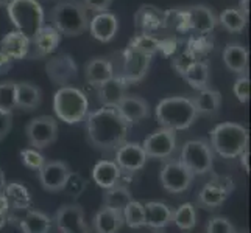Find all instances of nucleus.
I'll return each mask as SVG.
<instances>
[{"mask_svg": "<svg viewBox=\"0 0 251 233\" xmlns=\"http://www.w3.org/2000/svg\"><path fill=\"white\" fill-rule=\"evenodd\" d=\"M5 185H6V179H5V174H3L2 168H0V193H3Z\"/></svg>", "mask_w": 251, "mask_h": 233, "instance_id": "nucleus-50", "label": "nucleus"}, {"mask_svg": "<svg viewBox=\"0 0 251 233\" xmlns=\"http://www.w3.org/2000/svg\"><path fill=\"white\" fill-rule=\"evenodd\" d=\"M86 188H88V180H86L80 174V172L72 171L71 176H69L67 180H66L63 193H66L67 196H71V197H74V199H76V197H80L86 191Z\"/></svg>", "mask_w": 251, "mask_h": 233, "instance_id": "nucleus-40", "label": "nucleus"}, {"mask_svg": "<svg viewBox=\"0 0 251 233\" xmlns=\"http://www.w3.org/2000/svg\"><path fill=\"white\" fill-rule=\"evenodd\" d=\"M194 174L179 160H166L161 168V184L169 193H183L192 185Z\"/></svg>", "mask_w": 251, "mask_h": 233, "instance_id": "nucleus-13", "label": "nucleus"}, {"mask_svg": "<svg viewBox=\"0 0 251 233\" xmlns=\"http://www.w3.org/2000/svg\"><path fill=\"white\" fill-rule=\"evenodd\" d=\"M156 120L161 127H167L172 131H184L192 126L198 114L190 97H167L158 103Z\"/></svg>", "mask_w": 251, "mask_h": 233, "instance_id": "nucleus-3", "label": "nucleus"}, {"mask_svg": "<svg viewBox=\"0 0 251 233\" xmlns=\"http://www.w3.org/2000/svg\"><path fill=\"white\" fill-rule=\"evenodd\" d=\"M151 56L141 53L131 47H126L122 51V58H120V73L124 80L131 84V83H139L142 81L147 72L150 68Z\"/></svg>", "mask_w": 251, "mask_h": 233, "instance_id": "nucleus-12", "label": "nucleus"}, {"mask_svg": "<svg viewBox=\"0 0 251 233\" xmlns=\"http://www.w3.org/2000/svg\"><path fill=\"white\" fill-rule=\"evenodd\" d=\"M81 2L86 6V10H91L99 14V13H106L114 0H81Z\"/></svg>", "mask_w": 251, "mask_h": 233, "instance_id": "nucleus-44", "label": "nucleus"}, {"mask_svg": "<svg viewBox=\"0 0 251 233\" xmlns=\"http://www.w3.org/2000/svg\"><path fill=\"white\" fill-rule=\"evenodd\" d=\"M124 224L125 222L122 212L108 209V207H101L94 216L95 233H119L120 229L124 227Z\"/></svg>", "mask_w": 251, "mask_h": 233, "instance_id": "nucleus-28", "label": "nucleus"}, {"mask_svg": "<svg viewBox=\"0 0 251 233\" xmlns=\"http://www.w3.org/2000/svg\"><path fill=\"white\" fill-rule=\"evenodd\" d=\"M19 155H21V160H22L24 165L27 168H30V169H33V171H39L42 168V165L47 162L39 149L30 148V146H28V148L22 149L19 152Z\"/></svg>", "mask_w": 251, "mask_h": 233, "instance_id": "nucleus-41", "label": "nucleus"}, {"mask_svg": "<svg viewBox=\"0 0 251 233\" xmlns=\"http://www.w3.org/2000/svg\"><path fill=\"white\" fill-rule=\"evenodd\" d=\"M232 90H234V95L240 103H244V105L248 103V100H250V78L245 73L240 75L236 80Z\"/></svg>", "mask_w": 251, "mask_h": 233, "instance_id": "nucleus-43", "label": "nucleus"}, {"mask_svg": "<svg viewBox=\"0 0 251 233\" xmlns=\"http://www.w3.org/2000/svg\"><path fill=\"white\" fill-rule=\"evenodd\" d=\"M8 222V216H3V214H0V230H2Z\"/></svg>", "mask_w": 251, "mask_h": 233, "instance_id": "nucleus-51", "label": "nucleus"}, {"mask_svg": "<svg viewBox=\"0 0 251 233\" xmlns=\"http://www.w3.org/2000/svg\"><path fill=\"white\" fill-rule=\"evenodd\" d=\"M51 27L69 38H76L89 30L91 17L80 0H59L50 11Z\"/></svg>", "mask_w": 251, "mask_h": 233, "instance_id": "nucleus-2", "label": "nucleus"}, {"mask_svg": "<svg viewBox=\"0 0 251 233\" xmlns=\"http://www.w3.org/2000/svg\"><path fill=\"white\" fill-rule=\"evenodd\" d=\"M114 75H116L114 64L106 58H92L84 65L86 81H88V84H91V85H95V87L105 84Z\"/></svg>", "mask_w": 251, "mask_h": 233, "instance_id": "nucleus-23", "label": "nucleus"}, {"mask_svg": "<svg viewBox=\"0 0 251 233\" xmlns=\"http://www.w3.org/2000/svg\"><path fill=\"white\" fill-rule=\"evenodd\" d=\"M16 109V83L3 81L0 83V110L11 112Z\"/></svg>", "mask_w": 251, "mask_h": 233, "instance_id": "nucleus-39", "label": "nucleus"}, {"mask_svg": "<svg viewBox=\"0 0 251 233\" xmlns=\"http://www.w3.org/2000/svg\"><path fill=\"white\" fill-rule=\"evenodd\" d=\"M28 146L34 149H46L58 139V123L53 117L41 115L31 118L25 127Z\"/></svg>", "mask_w": 251, "mask_h": 233, "instance_id": "nucleus-9", "label": "nucleus"}, {"mask_svg": "<svg viewBox=\"0 0 251 233\" xmlns=\"http://www.w3.org/2000/svg\"><path fill=\"white\" fill-rule=\"evenodd\" d=\"M61 44V34L51 25H44L34 36L30 39L28 59H41L51 55Z\"/></svg>", "mask_w": 251, "mask_h": 233, "instance_id": "nucleus-18", "label": "nucleus"}, {"mask_svg": "<svg viewBox=\"0 0 251 233\" xmlns=\"http://www.w3.org/2000/svg\"><path fill=\"white\" fill-rule=\"evenodd\" d=\"M53 110L56 117L67 125H76L89 114V100L86 93L72 85L59 87L53 97Z\"/></svg>", "mask_w": 251, "mask_h": 233, "instance_id": "nucleus-5", "label": "nucleus"}, {"mask_svg": "<svg viewBox=\"0 0 251 233\" xmlns=\"http://www.w3.org/2000/svg\"><path fill=\"white\" fill-rule=\"evenodd\" d=\"M207 233H239L237 229L232 226V222L223 216H215L209 219L206 226Z\"/></svg>", "mask_w": 251, "mask_h": 233, "instance_id": "nucleus-42", "label": "nucleus"}, {"mask_svg": "<svg viewBox=\"0 0 251 233\" xmlns=\"http://www.w3.org/2000/svg\"><path fill=\"white\" fill-rule=\"evenodd\" d=\"M223 63L228 70L244 75L248 70V50L236 42H229L223 50Z\"/></svg>", "mask_w": 251, "mask_h": 233, "instance_id": "nucleus-32", "label": "nucleus"}, {"mask_svg": "<svg viewBox=\"0 0 251 233\" xmlns=\"http://www.w3.org/2000/svg\"><path fill=\"white\" fill-rule=\"evenodd\" d=\"M8 222H14L22 233H50L51 224H53L46 213L31 209L19 218L8 214Z\"/></svg>", "mask_w": 251, "mask_h": 233, "instance_id": "nucleus-19", "label": "nucleus"}, {"mask_svg": "<svg viewBox=\"0 0 251 233\" xmlns=\"http://www.w3.org/2000/svg\"><path fill=\"white\" fill-rule=\"evenodd\" d=\"M239 157H240V162H242V167H244V169L247 172H250V160H248L250 159V151L245 149L244 152L239 155Z\"/></svg>", "mask_w": 251, "mask_h": 233, "instance_id": "nucleus-48", "label": "nucleus"}, {"mask_svg": "<svg viewBox=\"0 0 251 233\" xmlns=\"http://www.w3.org/2000/svg\"><path fill=\"white\" fill-rule=\"evenodd\" d=\"M248 129L239 123L225 122L211 131V148L223 159H236L248 149Z\"/></svg>", "mask_w": 251, "mask_h": 233, "instance_id": "nucleus-4", "label": "nucleus"}, {"mask_svg": "<svg viewBox=\"0 0 251 233\" xmlns=\"http://www.w3.org/2000/svg\"><path fill=\"white\" fill-rule=\"evenodd\" d=\"M55 226L59 233H89L84 210L78 204H64L55 213Z\"/></svg>", "mask_w": 251, "mask_h": 233, "instance_id": "nucleus-15", "label": "nucleus"}, {"mask_svg": "<svg viewBox=\"0 0 251 233\" xmlns=\"http://www.w3.org/2000/svg\"><path fill=\"white\" fill-rule=\"evenodd\" d=\"M13 0H0V6H8Z\"/></svg>", "mask_w": 251, "mask_h": 233, "instance_id": "nucleus-52", "label": "nucleus"}, {"mask_svg": "<svg viewBox=\"0 0 251 233\" xmlns=\"http://www.w3.org/2000/svg\"><path fill=\"white\" fill-rule=\"evenodd\" d=\"M8 213H10V205H8V201L3 193H0V214H3V216H8Z\"/></svg>", "mask_w": 251, "mask_h": 233, "instance_id": "nucleus-47", "label": "nucleus"}, {"mask_svg": "<svg viewBox=\"0 0 251 233\" xmlns=\"http://www.w3.org/2000/svg\"><path fill=\"white\" fill-rule=\"evenodd\" d=\"M11 65H13V61L8 56H5L2 51H0V75H3V73H6L8 70L11 68Z\"/></svg>", "mask_w": 251, "mask_h": 233, "instance_id": "nucleus-46", "label": "nucleus"}, {"mask_svg": "<svg viewBox=\"0 0 251 233\" xmlns=\"http://www.w3.org/2000/svg\"><path fill=\"white\" fill-rule=\"evenodd\" d=\"M42 103V90L33 83H16V109L34 110Z\"/></svg>", "mask_w": 251, "mask_h": 233, "instance_id": "nucleus-29", "label": "nucleus"}, {"mask_svg": "<svg viewBox=\"0 0 251 233\" xmlns=\"http://www.w3.org/2000/svg\"><path fill=\"white\" fill-rule=\"evenodd\" d=\"M167 16L169 14L166 11H161L156 6L142 5L134 16V23L137 28L142 30V33H147L150 30L161 28L167 22Z\"/></svg>", "mask_w": 251, "mask_h": 233, "instance_id": "nucleus-31", "label": "nucleus"}, {"mask_svg": "<svg viewBox=\"0 0 251 233\" xmlns=\"http://www.w3.org/2000/svg\"><path fill=\"white\" fill-rule=\"evenodd\" d=\"M131 125L120 114L116 106H101L86 117V132L94 149L114 152L126 142Z\"/></svg>", "mask_w": 251, "mask_h": 233, "instance_id": "nucleus-1", "label": "nucleus"}, {"mask_svg": "<svg viewBox=\"0 0 251 233\" xmlns=\"http://www.w3.org/2000/svg\"><path fill=\"white\" fill-rule=\"evenodd\" d=\"M46 73L51 83L64 87V85H69L76 78L78 67H76V63L74 61L71 55L61 53L50 58L46 63Z\"/></svg>", "mask_w": 251, "mask_h": 233, "instance_id": "nucleus-17", "label": "nucleus"}, {"mask_svg": "<svg viewBox=\"0 0 251 233\" xmlns=\"http://www.w3.org/2000/svg\"><path fill=\"white\" fill-rule=\"evenodd\" d=\"M234 190V180L228 176H215L198 191L197 205L204 210H215L223 205Z\"/></svg>", "mask_w": 251, "mask_h": 233, "instance_id": "nucleus-8", "label": "nucleus"}, {"mask_svg": "<svg viewBox=\"0 0 251 233\" xmlns=\"http://www.w3.org/2000/svg\"><path fill=\"white\" fill-rule=\"evenodd\" d=\"M128 47H131V48L141 51V53L149 55V56H153L156 51L164 48V42H161L159 39H156L149 33H141L131 39Z\"/></svg>", "mask_w": 251, "mask_h": 233, "instance_id": "nucleus-37", "label": "nucleus"}, {"mask_svg": "<svg viewBox=\"0 0 251 233\" xmlns=\"http://www.w3.org/2000/svg\"><path fill=\"white\" fill-rule=\"evenodd\" d=\"M217 21L226 31L240 33L247 27L248 17L242 13L239 8H226V10L217 17Z\"/></svg>", "mask_w": 251, "mask_h": 233, "instance_id": "nucleus-35", "label": "nucleus"}, {"mask_svg": "<svg viewBox=\"0 0 251 233\" xmlns=\"http://www.w3.org/2000/svg\"><path fill=\"white\" fill-rule=\"evenodd\" d=\"M3 194L10 205V213H25L31 209V193L21 182H6Z\"/></svg>", "mask_w": 251, "mask_h": 233, "instance_id": "nucleus-26", "label": "nucleus"}, {"mask_svg": "<svg viewBox=\"0 0 251 233\" xmlns=\"http://www.w3.org/2000/svg\"><path fill=\"white\" fill-rule=\"evenodd\" d=\"M131 201H133V196L129 193L128 187L122 184V185L112 187L109 190H105L101 207H108V209H116L122 212Z\"/></svg>", "mask_w": 251, "mask_h": 233, "instance_id": "nucleus-34", "label": "nucleus"}, {"mask_svg": "<svg viewBox=\"0 0 251 233\" xmlns=\"http://www.w3.org/2000/svg\"><path fill=\"white\" fill-rule=\"evenodd\" d=\"M178 14L181 17V23H183L184 28L200 34L211 33L219 23L217 16H215L212 8L201 3L181 8V11Z\"/></svg>", "mask_w": 251, "mask_h": 233, "instance_id": "nucleus-10", "label": "nucleus"}, {"mask_svg": "<svg viewBox=\"0 0 251 233\" xmlns=\"http://www.w3.org/2000/svg\"><path fill=\"white\" fill-rule=\"evenodd\" d=\"M237 8L248 17V14H250V0H240V3H239Z\"/></svg>", "mask_w": 251, "mask_h": 233, "instance_id": "nucleus-49", "label": "nucleus"}, {"mask_svg": "<svg viewBox=\"0 0 251 233\" xmlns=\"http://www.w3.org/2000/svg\"><path fill=\"white\" fill-rule=\"evenodd\" d=\"M124 222L131 229H142L145 227V210L144 204L139 201H131L125 209L122 210Z\"/></svg>", "mask_w": 251, "mask_h": 233, "instance_id": "nucleus-38", "label": "nucleus"}, {"mask_svg": "<svg viewBox=\"0 0 251 233\" xmlns=\"http://www.w3.org/2000/svg\"><path fill=\"white\" fill-rule=\"evenodd\" d=\"M147 160H149V157H147L142 145L136 142H125L114 151L116 165L124 174L128 176L139 172L145 167Z\"/></svg>", "mask_w": 251, "mask_h": 233, "instance_id": "nucleus-14", "label": "nucleus"}, {"mask_svg": "<svg viewBox=\"0 0 251 233\" xmlns=\"http://www.w3.org/2000/svg\"><path fill=\"white\" fill-rule=\"evenodd\" d=\"M119 30V19L116 14L109 11L95 14L89 22V31L94 39H97L103 44L114 39Z\"/></svg>", "mask_w": 251, "mask_h": 233, "instance_id": "nucleus-20", "label": "nucleus"}, {"mask_svg": "<svg viewBox=\"0 0 251 233\" xmlns=\"http://www.w3.org/2000/svg\"><path fill=\"white\" fill-rule=\"evenodd\" d=\"M214 155L209 142L206 140H189L183 145L179 154V162L192 172L194 176H201L212 171Z\"/></svg>", "mask_w": 251, "mask_h": 233, "instance_id": "nucleus-7", "label": "nucleus"}, {"mask_svg": "<svg viewBox=\"0 0 251 233\" xmlns=\"http://www.w3.org/2000/svg\"><path fill=\"white\" fill-rule=\"evenodd\" d=\"M181 76L184 78V81L195 90H203L207 89L209 85V78H211V70L209 65L204 61H192L183 72Z\"/></svg>", "mask_w": 251, "mask_h": 233, "instance_id": "nucleus-33", "label": "nucleus"}, {"mask_svg": "<svg viewBox=\"0 0 251 233\" xmlns=\"http://www.w3.org/2000/svg\"><path fill=\"white\" fill-rule=\"evenodd\" d=\"M128 83L122 76L114 75L109 81L97 87V98L101 106H117L126 95Z\"/></svg>", "mask_w": 251, "mask_h": 233, "instance_id": "nucleus-25", "label": "nucleus"}, {"mask_svg": "<svg viewBox=\"0 0 251 233\" xmlns=\"http://www.w3.org/2000/svg\"><path fill=\"white\" fill-rule=\"evenodd\" d=\"M192 98V103L195 106V110L198 117L203 115V117H214L219 114L220 106H222V95L219 90H214V89H203V90H198V93L195 97H190Z\"/></svg>", "mask_w": 251, "mask_h": 233, "instance_id": "nucleus-30", "label": "nucleus"}, {"mask_svg": "<svg viewBox=\"0 0 251 233\" xmlns=\"http://www.w3.org/2000/svg\"><path fill=\"white\" fill-rule=\"evenodd\" d=\"M13 127V114L0 110V142H2Z\"/></svg>", "mask_w": 251, "mask_h": 233, "instance_id": "nucleus-45", "label": "nucleus"}, {"mask_svg": "<svg viewBox=\"0 0 251 233\" xmlns=\"http://www.w3.org/2000/svg\"><path fill=\"white\" fill-rule=\"evenodd\" d=\"M30 50V39L24 36L17 30L6 33L2 42H0V51L11 59V61H21L25 59Z\"/></svg>", "mask_w": 251, "mask_h": 233, "instance_id": "nucleus-24", "label": "nucleus"}, {"mask_svg": "<svg viewBox=\"0 0 251 233\" xmlns=\"http://www.w3.org/2000/svg\"><path fill=\"white\" fill-rule=\"evenodd\" d=\"M6 13L16 30L28 39L46 25L44 10L38 0H13L6 6Z\"/></svg>", "mask_w": 251, "mask_h": 233, "instance_id": "nucleus-6", "label": "nucleus"}, {"mask_svg": "<svg viewBox=\"0 0 251 233\" xmlns=\"http://www.w3.org/2000/svg\"><path fill=\"white\" fill-rule=\"evenodd\" d=\"M142 148L149 159L167 160L176 149V132L167 127H159L144 140Z\"/></svg>", "mask_w": 251, "mask_h": 233, "instance_id": "nucleus-11", "label": "nucleus"}, {"mask_svg": "<svg viewBox=\"0 0 251 233\" xmlns=\"http://www.w3.org/2000/svg\"><path fill=\"white\" fill-rule=\"evenodd\" d=\"M144 210H145V226L159 230L164 229L172 224V218H173V209L169 207L164 202H158V201H151L144 204Z\"/></svg>", "mask_w": 251, "mask_h": 233, "instance_id": "nucleus-27", "label": "nucleus"}, {"mask_svg": "<svg viewBox=\"0 0 251 233\" xmlns=\"http://www.w3.org/2000/svg\"><path fill=\"white\" fill-rule=\"evenodd\" d=\"M71 167L63 160H47L38 171V177L42 188L50 193L63 191L67 177L71 176Z\"/></svg>", "mask_w": 251, "mask_h": 233, "instance_id": "nucleus-16", "label": "nucleus"}, {"mask_svg": "<svg viewBox=\"0 0 251 233\" xmlns=\"http://www.w3.org/2000/svg\"><path fill=\"white\" fill-rule=\"evenodd\" d=\"M172 224L179 230H192L197 226V209L194 204L186 202L181 204L178 209L173 210V218H172Z\"/></svg>", "mask_w": 251, "mask_h": 233, "instance_id": "nucleus-36", "label": "nucleus"}, {"mask_svg": "<svg viewBox=\"0 0 251 233\" xmlns=\"http://www.w3.org/2000/svg\"><path fill=\"white\" fill-rule=\"evenodd\" d=\"M124 172L116 165L114 160H100L92 168V179L103 190L122 185Z\"/></svg>", "mask_w": 251, "mask_h": 233, "instance_id": "nucleus-22", "label": "nucleus"}, {"mask_svg": "<svg viewBox=\"0 0 251 233\" xmlns=\"http://www.w3.org/2000/svg\"><path fill=\"white\" fill-rule=\"evenodd\" d=\"M129 125L139 123L150 117V105L139 95H125L116 106Z\"/></svg>", "mask_w": 251, "mask_h": 233, "instance_id": "nucleus-21", "label": "nucleus"}]
</instances>
